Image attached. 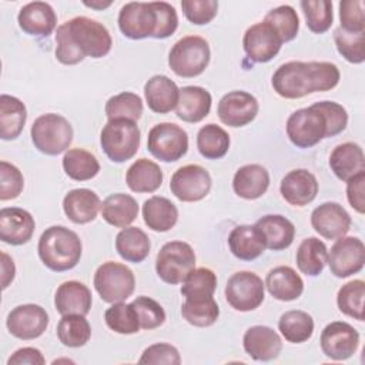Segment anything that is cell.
Wrapping results in <instances>:
<instances>
[{"label":"cell","instance_id":"cell-1","mask_svg":"<svg viewBox=\"0 0 365 365\" xmlns=\"http://www.w3.org/2000/svg\"><path fill=\"white\" fill-rule=\"evenodd\" d=\"M56 57L61 64L74 66L87 56L104 57L110 53L113 40L101 23L86 16L64 21L56 31Z\"/></svg>","mask_w":365,"mask_h":365},{"label":"cell","instance_id":"cell-2","mask_svg":"<svg viewBox=\"0 0 365 365\" xmlns=\"http://www.w3.org/2000/svg\"><path fill=\"white\" fill-rule=\"evenodd\" d=\"M37 251L41 262L48 269L63 272L80 262L83 245L74 231L64 225H53L40 235Z\"/></svg>","mask_w":365,"mask_h":365},{"label":"cell","instance_id":"cell-3","mask_svg":"<svg viewBox=\"0 0 365 365\" xmlns=\"http://www.w3.org/2000/svg\"><path fill=\"white\" fill-rule=\"evenodd\" d=\"M141 141V133L135 121L113 118L106 123L100 133V144L104 154L113 163H124L133 158Z\"/></svg>","mask_w":365,"mask_h":365},{"label":"cell","instance_id":"cell-4","mask_svg":"<svg viewBox=\"0 0 365 365\" xmlns=\"http://www.w3.org/2000/svg\"><path fill=\"white\" fill-rule=\"evenodd\" d=\"M34 147L46 155H58L73 141V127L68 120L56 113H47L34 120L30 128Z\"/></svg>","mask_w":365,"mask_h":365},{"label":"cell","instance_id":"cell-5","mask_svg":"<svg viewBox=\"0 0 365 365\" xmlns=\"http://www.w3.org/2000/svg\"><path fill=\"white\" fill-rule=\"evenodd\" d=\"M211 57L208 41L200 36L180 38L168 53V66L180 77L191 78L200 76L208 66Z\"/></svg>","mask_w":365,"mask_h":365},{"label":"cell","instance_id":"cell-6","mask_svg":"<svg viewBox=\"0 0 365 365\" xmlns=\"http://www.w3.org/2000/svg\"><path fill=\"white\" fill-rule=\"evenodd\" d=\"M94 288L104 302L115 304L131 297L135 288L133 271L115 261L103 262L94 272Z\"/></svg>","mask_w":365,"mask_h":365},{"label":"cell","instance_id":"cell-7","mask_svg":"<svg viewBox=\"0 0 365 365\" xmlns=\"http://www.w3.org/2000/svg\"><path fill=\"white\" fill-rule=\"evenodd\" d=\"M195 268V252L184 241L165 242L157 254L155 271L161 281L175 285Z\"/></svg>","mask_w":365,"mask_h":365},{"label":"cell","instance_id":"cell-8","mask_svg":"<svg viewBox=\"0 0 365 365\" xmlns=\"http://www.w3.org/2000/svg\"><path fill=\"white\" fill-rule=\"evenodd\" d=\"M289 141L298 148H311L327 137L324 114L311 104L294 111L285 124Z\"/></svg>","mask_w":365,"mask_h":365},{"label":"cell","instance_id":"cell-9","mask_svg":"<svg viewBox=\"0 0 365 365\" xmlns=\"http://www.w3.org/2000/svg\"><path fill=\"white\" fill-rule=\"evenodd\" d=\"M158 27L155 1H130L118 13V29L130 40L153 37Z\"/></svg>","mask_w":365,"mask_h":365},{"label":"cell","instance_id":"cell-10","mask_svg":"<svg viewBox=\"0 0 365 365\" xmlns=\"http://www.w3.org/2000/svg\"><path fill=\"white\" fill-rule=\"evenodd\" d=\"M274 91L288 100L302 98L315 93L309 61H288L281 64L272 76Z\"/></svg>","mask_w":365,"mask_h":365},{"label":"cell","instance_id":"cell-11","mask_svg":"<svg viewBox=\"0 0 365 365\" xmlns=\"http://www.w3.org/2000/svg\"><path fill=\"white\" fill-rule=\"evenodd\" d=\"M147 148L157 160L174 163L185 155L188 135L184 128L174 123H160L148 131Z\"/></svg>","mask_w":365,"mask_h":365},{"label":"cell","instance_id":"cell-12","mask_svg":"<svg viewBox=\"0 0 365 365\" xmlns=\"http://www.w3.org/2000/svg\"><path fill=\"white\" fill-rule=\"evenodd\" d=\"M265 298V285L262 279L251 271H238L232 274L225 285V299L240 312L257 309Z\"/></svg>","mask_w":365,"mask_h":365},{"label":"cell","instance_id":"cell-13","mask_svg":"<svg viewBox=\"0 0 365 365\" xmlns=\"http://www.w3.org/2000/svg\"><path fill=\"white\" fill-rule=\"evenodd\" d=\"M211 182V175L204 167L187 164L171 175L170 190L182 202H195L208 195Z\"/></svg>","mask_w":365,"mask_h":365},{"label":"cell","instance_id":"cell-14","mask_svg":"<svg viewBox=\"0 0 365 365\" xmlns=\"http://www.w3.org/2000/svg\"><path fill=\"white\" fill-rule=\"evenodd\" d=\"M331 274L336 278H346L364 268L365 245L358 237H341L328 252Z\"/></svg>","mask_w":365,"mask_h":365},{"label":"cell","instance_id":"cell-15","mask_svg":"<svg viewBox=\"0 0 365 365\" xmlns=\"http://www.w3.org/2000/svg\"><path fill=\"white\" fill-rule=\"evenodd\" d=\"M282 40L272 24L262 20L248 27L242 37L247 57L255 63H268L279 51Z\"/></svg>","mask_w":365,"mask_h":365},{"label":"cell","instance_id":"cell-16","mask_svg":"<svg viewBox=\"0 0 365 365\" xmlns=\"http://www.w3.org/2000/svg\"><path fill=\"white\" fill-rule=\"evenodd\" d=\"M48 325V314L37 304H23L13 308L6 319L9 332L23 341L41 336Z\"/></svg>","mask_w":365,"mask_h":365},{"label":"cell","instance_id":"cell-17","mask_svg":"<svg viewBox=\"0 0 365 365\" xmlns=\"http://www.w3.org/2000/svg\"><path fill=\"white\" fill-rule=\"evenodd\" d=\"M321 349L334 361H345L351 358L359 345L358 331L344 321L328 324L321 332Z\"/></svg>","mask_w":365,"mask_h":365},{"label":"cell","instance_id":"cell-18","mask_svg":"<svg viewBox=\"0 0 365 365\" xmlns=\"http://www.w3.org/2000/svg\"><path fill=\"white\" fill-rule=\"evenodd\" d=\"M217 114L221 123L228 127H244L257 117L258 101L251 93L234 90L221 97Z\"/></svg>","mask_w":365,"mask_h":365},{"label":"cell","instance_id":"cell-19","mask_svg":"<svg viewBox=\"0 0 365 365\" xmlns=\"http://www.w3.org/2000/svg\"><path fill=\"white\" fill-rule=\"evenodd\" d=\"M312 228L327 240L345 237L351 228V217L338 202H324L311 214Z\"/></svg>","mask_w":365,"mask_h":365},{"label":"cell","instance_id":"cell-20","mask_svg":"<svg viewBox=\"0 0 365 365\" xmlns=\"http://www.w3.org/2000/svg\"><path fill=\"white\" fill-rule=\"evenodd\" d=\"M36 222L33 215L19 207L0 210V240L10 245H23L34 234Z\"/></svg>","mask_w":365,"mask_h":365},{"label":"cell","instance_id":"cell-21","mask_svg":"<svg viewBox=\"0 0 365 365\" xmlns=\"http://www.w3.org/2000/svg\"><path fill=\"white\" fill-rule=\"evenodd\" d=\"M279 192L288 204L304 207L315 200L318 194V181L308 170L297 168L284 175L279 184Z\"/></svg>","mask_w":365,"mask_h":365},{"label":"cell","instance_id":"cell-22","mask_svg":"<svg viewBox=\"0 0 365 365\" xmlns=\"http://www.w3.org/2000/svg\"><path fill=\"white\" fill-rule=\"evenodd\" d=\"M245 352L255 361L275 359L282 349V341L277 331L265 325L250 327L242 338Z\"/></svg>","mask_w":365,"mask_h":365},{"label":"cell","instance_id":"cell-23","mask_svg":"<svg viewBox=\"0 0 365 365\" xmlns=\"http://www.w3.org/2000/svg\"><path fill=\"white\" fill-rule=\"evenodd\" d=\"M17 23L26 34L48 36L56 29L57 16L48 3L31 1L20 9Z\"/></svg>","mask_w":365,"mask_h":365},{"label":"cell","instance_id":"cell-24","mask_svg":"<svg viewBox=\"0 0 365 365\" xmlns=\"http://www.w3.org/2000/svg\"><path fill=\"white\" fill-rule=\"evenodd\" d=\"M93 304L91 291L80 281L63 282L54 295V307L63 315H87Z\"/></svg>","mask_w":365,"mask_h":365},{"label":"cell","instance_id":"cell-25","mask_svg":"<svg viewBox=\"0 0 365 365\" xmlns=\"http://www.w3.org/2000/svg\"><path fill=\"white\" fill-rule=\"evenodd\" d=\"M211 94L200 86H185L180 90L175 114L185 123H200L211 110Z\"/></svg>","mask_w":365,"mask_h":365},{"label":"cell","instance_id":"cell-26","mask_svg":"<svg viewBox=\"0 0 365 365\" xmlns=\"http://www.w3.org/2000/svg\"><path fill=\"white\" fill-rule=\"evenodd\" d=\"M100 210V197L88 188L71 190L63 198V211L74 224L91 222Z\"/></svg>","mask_w":365,"mask_h":365},{"label":"cell","instance_id":"cell-27","mask_svg":"<svg viewBox=\"0 0 365 365\" xmlns=\"http://www.w3.org/2000/svg\"><path fill=\"white\" fill-rule=\"evenodd\" d=\"M180 88L167 76L157 74L147 80L144 86V97L151 111L158 114L170 113L178 103Z\"/></svg>","mask_w":365,"mask_h":365},{"label":"cell","instance_id":"cell-28","mask_svg":"<svg viewBox=\"0 0 365 365\" xmlns=\"http://www.w3.org/2000/svg\"><path fill=\"white\" fill-rule=\"evenodd\" d=\"M329 167L341 181L365 173V155L362 147L356 143H342L336 145L329 155Z\"/></svg>","mask_w":365,"mask_h":365},{"label":"cell","instance_id":"cell-29","mask_svg":"<svg viewBox=\"0 0 365 365\" xmlns=\"http://www.w3.org/2000/svg\"><path fill=\"white\" fill-rule=\"evenodd\" d=\"M268 292L278 301L298 299L304 291V281L297 271L287 265L272 268L264 282Z\"/></svg>","mask_w":365,"mask_h":365},{"label":"cell","instance_id":"cell-30","mask_svg":"<svg viewBox=\"0 0 365 365\" xmlns=\"http://www.w3.org/2000/svg\"><path fill=\"white\" fill-rule=\"evenodd\" d=\"M269 185V174L259 164H247L237 170L232 178L234 192L244 200L262 197Z\"/></svg>","mask_w":365,"mask_h":365},{"label":"cell","instance_id":"cell-31","mask_svg":"<svg viewBox=\"0 0 365 365\" xmlns=\"http://www.w3.org/2000/svg\"><path fill=\"white\" fill-rule=\"evenodd\" d=\"M262 234L265 247L272 251L288 248L295 237L294 224L279 214H268L254 224Z\"/></svg>","mask_w":365,"mask_h":365},{"label":"cell","instance_id":"cell-32","mask_svg":"<svg viewBox=\"0 0 365 365\" xmlns=\"http://www.w3.org/2000/svg\"><path fill=\"white\" fill-rule=\"evenodd\" d=\"M232 255L241 261H252L265 251V241L255 225H238L228 235Z\"/></svg>","mask_w":365,"mask_h":365},{"label":"cell","instance_id":"cell-33","mask_svg":"<svg viewBox=\"0 0 365 365\" xmlns=\"http://www.w3.org/2000/svg\"><path fill=\"white\" fill-rule=\"evenodd\" d=\"M138 215V204L134 197L124 192L108 195L101 204L103 220L117 228L128 227Z\"/></svg>","mask_w":365,"mask_h":365},{"label":"cell","instance_id":"cell-34","mask_svg":"<svg viewBox=\"0 0 365 365\" xmlns=\"http://www.w3.org/2000/svg\"><path fill=\"white\" fill-rule=\"evenodd\" d=\"M143 220L150 230L165 232L177 224L178 210L168 198L153 195L143 204Z\"/></svg>","mask_w":365,"mask_h":365},{"label":"cell","instance_id":"cell-35","mask_svg":"<svg viewBox=\"0 0 365 365\" xmlns=\"http://www.w3.org/2000/svg\"><path fill=\"white\" fill-rule=\"evenodd\" d=\"M125 182L134 192H154L163 184V171L157 163L140 158L128 167Z\"/></svg>","mask_w":365,"mask_h":365},{"label":"cell","instance_id":"cell-36","mask_svg":"<svg viewBox=\"0 0 365 365\" xmlns=\"http://www.w3.org/2000/svg\"><path fill=\"white\" fill-rule=\"evenodd\" d=\"M27 110L17 97L0 96V137L1 140H16L26 124Z\"/></svg>","mask_w":365,"mask_h":365},{"label":"cell","instance_id":"cell-37","mask_svg":"<svg viewBox=\"0 0 365 365\" xmlns=\"http://www.w3.org/2000/svg\"><path fill=\"white\" fill-rule=\"evenodd\" d=\"M151 242L148 235L138 227H125L115 237V250L127 262L138 264L150 254Z\"/></svg>","mask_w":365,"mask_h":365},{"label":"cell","instance_id":"cell-38","mask_svg":"<svg viewBox=\"0 0 365 365\" xmlns=\"http://www.w3.org/2000/svg\"><path fill=\"white\" fill-rule=\"evenodd\" d=\"M295 259L297 267L302 274L317 277L324 271L328 261L327 245L317 237H308L299 244Z\"/></svg>","mask_w":365,"mask_h":365},{"label":"cell","instance_id":"cell-39","mask_svg":"<svg viewBox=\"0 0 365 365\" xmlns=\"http://www.w3.org/2000/svg\"><path fill=\"white\" fill-rule=\"evenodd\" d=\"M63 170L74 181H87L100 171V163L94 154L84 148H70L63 157Z\"/></svg>","mask_w":365,"mask_h":365},{"label":"cell","instance_id":"cell-40","mask_svg":"<svg viewBox=\"0 0 365 365\" xmlns=\"http://www.w3.org/2000/svg\"><path fill=\"white\" fill-rule=\"evenodd\" d=\"M197 148L208 160L222 158L230 148V135L222 127L214 123L205 124L198 130Z\"/></svg>","mask_w":365,"mask_h":365},{"label":"cell","instance_id":"cell-41","mask_svg":"<svg viewBox=\"0 0 365 365\" xmlns=\"http://www.w3.org/2000/svg\"><path fill=\"white\" fill-rule=\"evenodd\" d=\"M278 329L288 342L301 344L312 336L314 319L305 311H287L279 317Z\"/></svg>","mask_w":365,"mask_h":365},{"label":"cell","instance_id":"cell-42","mask_svg":"<svg viewBox=\"0 0 365 365\" xmlns=\"http://www.w3.org/2000/svg\"><path fill=\"white\" fill-rule=\"evenodd\" d=\"M57 336L64 346L80 348L88 342L91 327L86 315H63L57 324Z\"/></svg>","mask_w":365,"mask_h":365},{"label":"cell","instance_id":"cell-43","mask_svg":"<svg viewBox=\"0 0 365 365\" xmlns=\"http://www.w3.org/2000/svg\"><path fill=\"white\" fill-rule=\"evenodd\" d=\"M181 315L188 324L205 328L218 319L220 308L212 297L185 299L181 307Z\"/></svg>","mask_w":365,"mask_h":365},{"label":"cell","instance_id":"cell-44","mask_svg":"<svg viewBox=\"0 0 365 365\" xmlns=\"http://www.w3.org/2000/svg\"><path fill=\"white\" fill-rule=\"evenodd\" d=\"M104 319L107 327L121 335H131L140 331V319L133 304L115 302L106 309Z\"/></svg>","mask_w":365,"mask_h":365},{"label":"cell","instance_id":"cell-45","mask_svg":"<svg viewBox=\"0 0 365 365\" xmlns=\"http://www.w3.org/2000/svg\"><path fill=\"white\" fill-rule=\"evenodd\" d=\"M364 297H365V282L362 279H354L342 285L336 295V304L342 314L356 319L364 321Z\"/></svg>","mask_w":365,"mask_h":365},{"label":"cell","instance_id":"cell-46","mask_svg":"<svg viewBox=\"0 0 365 365\" xmlns=\"http://www.w3.org/2000/svg\"><path fill=\"white\" fill-rule=\"evenodd\" d=\"M217 288V275L212 269L201 267L194 268L182 281L181 294L185 299L212 297Z\"/></svg>","mask_w":365,"mask_h":365},{"label":"cell","instance_id":"cell-47","mask_svg":"<svg viewBox=\"0 0 365 365\" xmlns=\"http://www.w3.org/2000/svg\"><path fill=\"white\" fill-rule=\"evenodd\" d=\"M104 111L108 120L127 118L137 121L143 114V100L135 93L123 91L107 100Z\"/></svg>","mask_w":365,"mask_h":365},{"label":"cell","instance_id":"cell-48","mask_svg":"<svg viewBox=\"0 0 365 365\" xmlns=\"http://www.w3.org/2000/svg\"><path fill=\"white\" fill-rule=\"evenodd\" d=\"M305 16L307 27L317 34L329 30L334 21L332 1L328 0H304L299 3Z\"/></svg>","mask_w":365,"mask_h":365},{"label":"cell","instance_id":"cell-49","mask_svg":"<svg viewBox=\"0 0 365 365\" xmlns=\"http://www.w3.org/2000/svg\"><path fill=\"white\" fill-rule=\"evenodd\" d=\"M265 21L274 26V29L278 31L282 43L291 41L297 37L299 30V19L294 7L288 4L278 6L267 13L264 17Z\"/></svg>","mask_w":365,"mask_h":365},{"label":"cell","instance_id":"cell-50","mask_svg":"<svg viewBox=\"0 0 365 365\" xmlns=\"http://www.w3.org/2000/svg\"><path fill=\"white\" fill-rule=\"evenodd\" d=\"M334 41L338 53L352 64H361L365 60V33H349L341 27L334 31Z\"/></svg>","mask_w":365,"mask_h":365},{"label":"cell","instance_id":"cell-51","mask_svg":"<svg viewBox=\"0 0 365 365\" xmlns=\"http://www.w3.org/2000/svg\"><path fill=\"white\" fill-rule=\"evenodd\" d=\"M131 304L137 311L140 327L143 329H154L164 324L165 311L155 299L141 295V297H137Z\"/></svg>","mask_w":365,"mask_h":365},{"label":"cell","instance_id":"cell-52","mask_svg":"<svg viewBox=\"0 0 365 365\" xmlns=\"http://www.w3.org/2000/svg\"><path fill=\"white\" fill-rule=\"evenodd\" d=\"M341 29L349 33H365V11L362 0H344L339 3Z\"/></svg>","mask_w":365,"mask_h":365},{"label":"cell","instance_id":"cell-53","mask_svg":"<svg viewBox=\"0 0 365 365\" xmlns=\"http://www.w3.org/2000/svg\"><path fill=\"white\" fill-rule=\"evenodd\" d=\"M23 187L24 178L21 171L7 161H0V200L7 201L17 198Z\"/></svg>","mask_w":365,"mask_h":365},{"label":"cell","instance_id":"cell-54","mask_svg":"<svg viewBox=\"0 0 365 365\" xmlns=\"http://www.w3.org/2000/svg\"><path fill=\"white\" fill-rule=\"evenodd\" d=\"M181 9L185 19L197 26L208 24L218 11V1L215 0H182Z\"/></svg>","mask_w":365,"mask_h":365},{"label":"cell","instance_id":"cell-55","mask_svg":"<svg viewBox=\"0 0 365 365\" xmlns=\"http://www.w3.org/2000/svg\"><path fill=\"white\" fill-rule=\"evenodd\" d=\"M314 107L318 108L327 121V137H334L342 133L348 124L346 110L335 101H318L314 103Z\"/></svg>","mask_w":365,"mask_h":365},{"label":"cell","instance_id":"cell-56","mask_svg":"<svg viewBox=\"0 0 365 365\" xmlns=\"http://www.w3.org/2000/svg\"><path fill=\"white\" fill-rule=\"evenodd\" d=\"M315 91H328L338 86L341 73L334 63L329 61H309Z\"/></svg>","mask_w":365,"mask_h":365},{"label":"cell","instance_id":"cell-57","mask_svg":"<svg viewBox=\"0 0 365 365\" xmlns=\"http://www.w3.org/2000/svg\"><path fill=\"white\" fill-rule=\"evenodd\" d=\"M140 364H168V365H178L181 364L180 352L175 346L158 342L145 348L138 359Z\"/></svg>","mask_w":365,"mask_h":365},{"label":"cell","instance_id":"cell-58","mask_svg":"<svg viewBox=\"0 0 365 365\" xmlns=\"http://www.w3.org/2000/svg\"><path fill=\"white\" fill-rule=\"evenodd\" d=\"M158 13V27L154 38L163 40L175 33L178 27V16L175 9L167 1H155Z\"/></svg>","mask_w":365,"mask_h":365},{"label":"cell","instance_id":"cell-59","mask_svg":"<svg viewBox=\"0 0 365 365\" xmlns=\"http://www.w3.org/2000/svg\"><path fill=\"white\" fill-rule=\"evenodd\" d=\"M346 198L356 212H365V173L346 181Z\"/></svg>","mask_w":365,"mask_h":365},{"label":"cell","instance_id":"cell-60","mask_svg":"<svg viewBox=\"0 0 365 365\" xmlns=\"http://www.w3.org/2000/svg\"><path fill=\"white\" fill-rule=\"evenodd\" d=\"M44 365L46 359L40 349L33 346L19 348L7 359V365Z\"/></svg>","mask_w":365,"mask_h":365},{"label":"cell","instance_id":"cell-61","mask_svg":"<svg viewBox=\"0 0 365 365\" xmlns=\"http://www.w3.org/2000/svg\"><path fill=\"white\" fill-rule=\"evenodd\" d=\"M16 275V267L13 259L6 254L1 252V288L6 289Z\"/></svg>","mask_w":365,"mask_h":365},{"label":"cell","instance_id":"cell-62","mask_svg":"<svg viewBox=\"0 0 365 365\" xmlns=\"http://www.w3.org/2000/svg\"><path fill=\"white\" fill-rule=\"evenodd\" d=\"M84 6L90 7V9H96V10H103L107 9L113 4V1H83Z\"/></svg>","mask_w":365,"mask_h":365}]
</instances>
